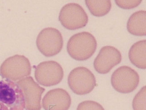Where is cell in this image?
<instances>
[{
  "label": "cell",
  "instance_id": "6da1fadb",
  "mask_svg": "<svg viewBox=\"0 0 146 110\" xmlns=\"http://www.w3.org/2000/svg\"><path fill=\"white\" fill-rule=\"evenodd\" d=\"M97 46L95 36L89 32H83L74 34L70 38L67 50L72 58L82 61L90 58L95 53Z\"/></svg>",
  "mask_w": 146,
  "mask_h": 110
},
{
  "label": "cell",
  "instance_id": "7a4b0ae2",
  "mask_svg": "<svg viewBox=\"0 0 146 110\" xmlns=\"http://www.w3.org/2000/svg\"><path fill=\"white\" fill-rule=\"evenodd\" d=\"M24 96L17 83L0 74V110H25Z\"/></svg>",
  "mask_w": 146,
  "mask_h": 110
},
{
  "label": "cell",
  "instance_id": "3957f363",
  "mask_svg": "<svg viewBox=\"0 0 146 110\" xmlns=\"http://www.w3.org/2000/svg\"><path fill=\"white\" fill-rule=\"evenodd\" d=\"M68 83L74 93L82 96L91 92L96 87V82L95 76L89 69L79 67L71 71Z\"/></svg>",
  "mask_w": 146,
  "mask_h": 110
},
{
  "label": "cell",
  "instance_id": "277c9868",
  "mask_svg": "<svg viewBox=\"0 0 146 110\" xmlns=\"http://www.w3.org/2000/svg\"><path fill=\"white\" fill-rule=\"evenodd\" d=\"M0 73L4 77L11 81L18 82L30 75L31 64L24 56L16 55L10 57L2 63Z\"/></svg>",
  "mask_w": 146,
  "mask_h": 110
},
{
  "label": "cell",
  "instance_id": "5b68a950",
  "mask_svg": "<svg viewBox=\"0 0 146 110\" xmlns=\"http://www.w3.org/2000/svg\"><path fill=\"white\" fill-rule=\"evenodd\" d=\"M63 36L57 29L47 27L38 36L36 47L41 53L46 57L54 56L60 52L63 47Z\"/></svg>",
  "mask_w": 146,
  "mask_h": 110
},
{
  "label": "cell",
  "instance_id": "8992f818",
  "mask_svg": "<svg viewBox=\"0 0 146 110\" xmlns=\"http://www.w3.org/2000/svg\"><path fill=\"white\" fill-rule=\"evenodd\" d=\"M138 73L128 66H123L114 71L111 77L113 88L119 93L127 94L133 92L139 85Z\"/></svg>",
  "mask_w": 146,
  "mask_h": 110
},
{
  "label": "cell",
  "instance_id": "52a82bcc",
  "mask_svg": "<svg viewBox=\"0 0 146 110\" xmlns=\"http://www.w3.org/2000/svg\"><path fill=\"white\" fill-rule=\"evenodd\" d=\"M58 19L64 28L69 30L82 28L88 22V16L84 9L78 4L65 5L59 13Z\"/></svg>",
  "mask_w": 146,
  "mask_h": 110
},
{
  "label": "cell",
  "instance_id": "ba28073f",
  "mask_svg": "<svg viewBox=\"0 0 146 110\" xmlns=\"http://www.w3.org/2000/svg\"><path fill=\"white\" fill-rule=\"evenodd\" d=\"M64 76L63 68L54 61H43L36 67L35 77L40 85L45 86L56 85L60 83Z\"/></svg>",
  "mask_w": 146,
  "mask_h": 110
},
{
  "label": "cell",
  "instance_id": "9c48e42d",
  "mask_svg": "<svg viewBox=\"0 0 146 110\" xmlns=\"http://www.w3.org/2000/svg\"><path fill=\"white\" fill-rule=\"evenodd\" d=\"M22 90L27 110H40L41 100L45 89L34 81L32 76H27L17 82Z\"/></svg>",
  "mask_w": 146,
  "mask_h": 110
},
{
  "label": "cell",
  "instance_id": "30bf717a",
  "mask_svg": "<svg viewBox=\"0 0 146 110\" xmlns=\"http://www.w3.org/2000/svg\"><path fill=\"white\" fill-rule=\"evenodd\" d=\"M121 54L117 48L107 45L100 49L94 61L95 70L99 74H106L121 61Z\"/></svg>",
  "mask_w": 146,
  "mask_h": 110
},
{
  "label": "cell",
  "instance_id": "8fae6325",
  "mask_svg": "<svg viewBox=\"0 0 146 110\" xmlns=\"http://www.w3.org/2000/svg\"><path fill=\"white\" fill-rule=\"evenodd\" d=\"M71 104L70 94L62 88L48 91L42 100V107L45 110H68Z\"/></svg>",
  "mask_w": 146,
  "mask_h": 110
},
{
  "label": "cell",
  "instance_id": "7c38bea8",
  "mask_svg": "<svg viewBox=\"0 0 146 110\" xmlns=\"http://www.w3.org/2000/svg\"><path fill=\"white\" fill-rule=\"evenodd\" d=\"M146 11L140 10L132 14L127 22V30L136 36L146 35Z\"/></svg>",
  "mask_w": 146,
  "mask_h": 110
},
{
  "label": "cell",
  "instance_id": "4fadbf2b",
  "mask_svg": "<svg viewBox=\"0 0 146 110\" xmlns=\"http://www.w3.org/2000/svg\"><path fill=\"white\" fill-rule=\"evenodd\" d=\"M129 60L133 65L141 69L146 68V41H138L130 48Z\"/></svg>",
  "mask_w": 146,
  "mask_h": 110
},
{
  "label": "cell",
  "instance_id": "5bb4252c",
  "mask_svg": "<svg viewBox=\"0 0 146 110\" xmlns=\"http://www.w3.org/2000/svg\"><path fill=\"white\" fill-rule=\"evenodd\" d=\"M86 5L93 16L101 17L106 16L111 8V1H85Z\"/></svg>",
  "mask_w": 146,
  "mask_h": 110
},
{
  "label": "cell",
  "instance_id": "9a60e30c",
  "mask_svg": "<svg viewBox=\"0 0 146 110\" xmlns=\"http://www.w3.org/2000/svg\"><path fill=\"white\" fill-rule=\"evenodd\" d=\"M133 110H146V86H143L134 98L132 103Z\"/></svg>",
  "mask_w": 146,
  "mask_h": 110
},
{
  "label": "cell",
  "instance_id": "2e32d148",
  "mask_svg": "<svg viewBox=\"0 0 146 110\" xmlns=\"http://www.w3.org/2000/svg\"><path fill=\"white\" fill-rule=\"evenodd\" d=\"M77 110H105V109L99 103L88 100L80 103L78 106Z\"/></svg>",
  "mask_w": 146,
  "mask_h": 110
},
{
  "label": "cell",
  "instance_id": "e0dca14e",
  "mask_svg": "<svg viewBox=\"0 0 146 110\" xmlns=\"http://www.w3.org/2000/svg\"><path fill=\"white\" fill-rule=\"evenodd\" d=\"M143 1H119L115 0V3L116 5L120 8L123 9H131L138 7L141 3Z\"/></svg>",
  "mask_w": 146,
  "mask_h": 110
}]
</instances>
